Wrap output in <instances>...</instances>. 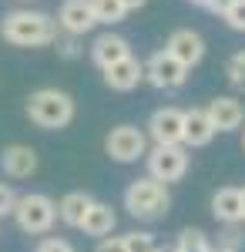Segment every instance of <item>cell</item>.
I'll return each instance as SVG.
<instances>
[{
  "label": "cell",
  "mask_w": 245,
  "mask_h": 252,
  "mask_svg": "<svg viewBox=\"0 0 245 252\" xmlns=\"http://www.w3.org/2000/svg\"><path fill=\"white\" fill-rule=\"evenodd\" d=\"M0 34L14 47H47L57 37V20L44 10H10L0 20Z\"/></svg>",
  "instance_id": "obj_1"
},
{
  "label": "cell",
  "mask_w": 245,
  "mask_h": 252,
  "mask_svg": "<svg viewBox=\"0 0 245 252\" xmlns=\"http://www.w3.org/2000/svg\"><path fill=\"white\" fill-rule=\"evenodd\" d=\"M27 118L44 131H61L74 121V97L57 88H40L27 97Z\"/></svg>",
  "instance_id": "obj_2"
},
{
  "label": "cell",
  "mask_w": 245,
  "mask_h": 252,
  "mask_svg": "<svg viewBox=\"0 0 245 252\" xmlns=\"http://www.w3.org/2000/svg\"><path fill=\"white\" fill-rule=\"evenodd\" d=\"M124 209L134 215V219H145V222H154V219H165L171 209V195L168 185L154 182V178H134L131 185L124 189Z\"/></svg>",
  "instance_id": "obj_3"
},
{
  "label": "cell",
  "mask_w": 245,
  "mask_h": 252,
  "mask_svg": "<svg viewBox=\"0 0 245 252\" xmlns=\"http://www.w3.org/2000/svg\"><path fill=\"white\" fill-rule=\"evenodd\" d=\"M14 219H17L20 232L27 235H44L54 229L57 222V202L54 198H47V195L40 192H27L17 198V205H14Z\"/></svg>",
  "instance_id": "obj_4"
},
{
  "label": "cell",
  "mask_w": 245,
  "mask_h": 252,
  "mask_svg": "<svg viewBox=\"0 0 245 252\" xmlns=\"http://www.w3.org/2000/svg\"><path fill=\"white\" fill-rule=\"evenodd\" d=\"M188 148L185 145H154L148 152V178L168 185V182H182L188 172Z\"/></svg>",
  "instance_id": "obj_5"
},
{
  "label": "cell",
  "mask_w": 245,
  "mask_h": 252,
  "mask_svg": "<svg viewBox=\"0 0 245 252\" xmlns=\"http://www.w3.org/2000/svg\"><path fill=\"white\" fill-rule=\"evenodd\" d=\"M104 152H108V158L121 161V165H131V161L148 155V138L134 125H118L104 138Z\"/></svg>",
  "instance_id": "obj_6"
},
{
  "label": "cell",
  "mask_w": 245,
  "mask_h": 252,
  "mask_svg": "<svg viewBox=\"0 0 245 252\" xmlns=\"http://www.w3.org/2000/svg\"><path fill=\"white\" fill-rule=\"evenodd\" d=\"M145 78H148L158 91H175V88H182V84L188 81V67L178 64L168 51H158V54H151L148 64H145Z\"/></svg>",
  "instance_id": "obj_7"
},
{
  "label": "cell",
  "mask_w": 245,
  "mask_h": 252,
  "mask_svg": "<svg viewBox=\"0 0 245 252\" xmlns=\"http://www.w3.org/2000/svg\"><path fill=\"white\" fill-rule=\"evenodd\" d=\"M165 51H168L178 64H185V67L191 71L198 61L205 58V40H202V34H195L191 27H178V31H171Z\"/></svg>",
  "instance_id": "obj_8"
},
{
  "label": "cell",
  "mask_w": 245,
  "mask_h": 252,
  "mask_svg": "<svg viewBox=\"0 0 245 252\" xmlns=\"http://www.w3.org/2000/svg\"><path fill=\"white\" fill-rule=\"evenodd\" d=\"M94 10H91V0H64L61 10H57V27L71 37H81L94 27Z\"/></svg>",
  "instance_id": "obj_9"
},
{
  "label": "cell",
  "mask_w": 245,
  "mask_h": 252,
  "mask_svg": "<svg viewBox=\"0 0 245 252\" xmlns=\"http://www.w3.org/2000/svg\"><path fill=\"white\" fill-rule=\"evenodd\" d=\"M182 125H185V111L158 108L148 118V135L154 138V145H182Z\"/></svg>",
  "instance_id": "obj_10"
},
{
  "label": "cell",
  "mask_w": 245,
  "mask_h": 252,
  "mask_svg": "<svg viewBox=\"0 0 245 252\" xmlns=\"http://www.w3.org/2000/svg\"><path fill=\"white\" fill-rule=\"evenodd\" d=\"M205 115L215 131H235V128H242V121H245V104L235 101V97H215L205 108Z\"/></svg>",
  "instance_id": "obj_11"
},
{
  "label": "cell",
  "mask_w": 245,
  "mask_h": 252,
  "mask_svg": "<svg viewBox=\"0 0 245 252\" xmlns=\"http://www.w3.org/2000/svg\"><path fill=\"white\" fill-rule=\"evenodd\" d=\"M0 168L10 178H31L37 172V152L31 145H7L0 152Z\"/></svg>",
  "instance_id": "obj_12"
},
{
  "label": "cell",
  "mask_w": 245,
  "mask_h": 252,
  "mask_svg": "<svg viewBox=\"0 0 245 252\" xmlns=\"http://www.w3.org/2000/svg\"><path fill=\"white\" fill-rule=\"evenodd\" d=\"M215 138V128L208 121L205 108H188L185 111V125H182V145L185 148H202Z\"/></svg>",
  "instance_id": "obj_13"
},
{
  "label": "cell",
  "mask_w": 245,
  "mask_h": 252,
  "mask_svg": "<svg viewBox=\"0 0 245 252\" xmlns=\"http://www.w3.org/2000/svg\"><path fill=\"white\" fill-rule=\"evenodd\" d=\"M141 78H145V64L134 58H124L118 64H111V67H104V84L111 91H131V88H138Z\"/></svg>",
  "instance_id": "obj_14"
},
{
  "label": "cell",
  "mask_w": 245,
  "mask_h": 252,
  "mask_svg": "<svg viewBox=\"0 0 245 252\" xmlns=\"http://www.w3.org/2000/svg\"><path fill=\"white\" fill-rule=\"evenodd\" d=\"M91 58H94V64L104 71V67H111L118 61L131 58V47H128V40L121 37V34H101V37L91 44Z\"/></svg>",
  "instance_id": "obj_15"
},
{
  "label": "cell",
  "mask_w": 245,
  "mask_h": 252,
  "mask_svg": "<svg viewBox=\"0 0 245 252\" xmlns=\"http://www.w3.org/2000/svg\"><path fill=\"white\" fill-rule=\"evenodd\" d=\"M212 215L218 222H225V225L242 222V189H232V185L218 189V192L212 195Z\"/></svg>",
  "instance_id": "obj_16"
},
{
  "label": "cell",
  "mask_w": 245,
  "mask_h": 252,
  "mask_svg": "<svg viewBox=\"0 0 245 252\" xmlns=\"http://www.w3.org/2000/svg\"><path fill=\"white\" fill-rule=\"evenodd\" d=\"M114 225H118V215L108 202H91V209L84 215V222H81V229L84 235H94V239H104V235L114 232Z\"/></svg>",
  "instance_id": "obj_17"
},
{
  "label": "cell",
  "mask_w": 245,
  "mask_h": 252,
  "mask_svg": "<svg viewBox=\"0 0 245 252\" xmlns=\"http://www.w3.org/2000/svg\"><path fill=\"white\" fill-rule=\"evenodd\" d=\"M91 195L88 192H67L61 202H57V219L64 222V225H71V229H81V222H84V215L91 209Z\"/></svg>",
  "instance_id": "obj_18"
},
{
  "label": "cell",
  "mask_w": 245,
  "mask_h": 252,
  "mask_svg": "<svg viewBox=\"0 0 245 252\" xmlns=\"http://www.w3.org/2000/svg\"><path fill=\"white\" fill-rule=\"evenodd\" d=\"M175 252H215V249L208 246V235L202 229H182Z\"/></svg>",
  "instance_id": "obj_19"
},
{
  "label": "cell",
  "mask_w": 245,
  "mask_h": 252,
  "mask_svg": "<svg viewBox=\"0 0 245 252\" xmlns=\"http://www.w3.org/2000/svg\"><path fill=\"white\" fill-rule=\"evenodd\" d=\"M91 10H94V20L97 24H118V20H124V7H121V0H91Z\"/></svg>",
  "instance_id": "obj_20"
},
{
  "label": "cell",
  "mask_w": 245,
  "mask_h": 252,
  "mask_svg": "<svg viewBox=\"0 0 245 252\" xmlns=\"http://www.w3.org/2000/svg\"><path fill=\"white\" fill-rule=\"evenodd\" d=\"M225 74H228V81H232V88L245 91V51L232 54V61H228V67H225Z\"/></svg>",
  "instance_id": "obj_21"
},
{
  "label": "cell",
  "mask_w": 245,
  "mask_h": 252,
  "mask_svg": "<svg viewBox=\"0 0 245 252\" xmlns=\"http://www.w3.org/2000/svg\"><path fill=\"white\" fill-rule=\"evenodd\" d=\"M124 246H128V252H154L158 249L151 232H128L124 235Z\"/></svg>",
  "instance_id": "obj_22"
},
{
  "label": "cell",
  "mask_w": 245,
  "mask_h": 252,
  "mask_svg": "<svg viewBox=\"0 0 245 252\" xmlns=\"http://www.w3.org/2000/svg\"><path fill=\"white\" fill-rule=\"evenodd\" d=\"M222 17H225V24L232 31H245V0H235Z\"/></svg>",
  "instance_id": "obj_23"
},
{
  "label": "cell",
  "mask_w": 245,
  "mask_h": 252,
  "mask_svg": "<svg viewBox=\"0 0 245 252\" xmlns=\"http://www.w3.org/2000/svg\"><path fill=\"white\" fill-rule=\"evenodd\" d=\"M54 44H57V54H61V58H67V61L81 58V44H77V37H71V34L54 37Z\"/></svg>",
  "instance_id": "obj_24"
},
{
  "label": "cell",
  "mask_w": 245,
  "mask_h": 252,
  "mask_svg": "<svg viewBox=\"0 0 245 252\" xmlns=\"http://www.w3.org/2000/svg\"><path fill=\"white\" fill-rule=\"evenodd\" d=\"M14 205H17V195L10 185H0V219H7V215H14Z\"/></svg>",
  "instance_id": "obj_25"
},
{
  "label": "cell",
  "mask_w": 245,
  "mask_h": 252,
  "mask_svg": "<svg viewBox=\"0 0 245 252\" xmlns=\"http://www.w3.org/2000/svg\"><path fill=\"white\" fill-rule=\"evenodd\" d=\"M94 252H128L124 235H104V239H97V249Z\"/></svg>",
  "instance_id": "obj_26"
},
{
  "label": "cell",
  "mask_w": 245,
  "mask_h": 252,
  "mask_svg": "<svg viewBox=\"0 0 245 252\" xmlns=\"http://www.w3.org/2000/svg\"><path fill=\"white\" fill-rule=\"evenodd\" d=\"M37 252H74V246L67 239H44L37 246Z\"/></svg>",
  "instance_id": "obj_27"
},
{
  "label": "cell",
  "mask_w": 245,
  "mask_h": 252,
  "mask_svg": "<svg viewBox=\"0 0 245 252\" xmlns=\"http://www.w3.org/2000/svg\"><path fill=\"white\" fill-rule=\"evenodd\" d=\"M218 246H228V249H239V246H242V232H239V222L225 225V239H222Z\"/></svg>",
  "instance_id": "obj_28"
},
{
  "label": "cell",
  "mask_w": 245,
  "mask_h": 252,
  "mask_svg": "<svg viewBox=\"0 0 245 252\" xmlns=\"http://www.w3.org/2000/svg\"><path fill=\"white\" fill-rule=\"evenodd\" d=\"M232 3H235V0H212V10H215V14H225Z\"/></svg>",
  "instance_id": "obj_29"
},
{
  "label": "cell",
  "mask_w": 245,
  "mask_h": 252,
  "mask_svg": "<svg viewBox=\"0 0 245 252\" xmlns=\"http://www.w3.org/2000/svg\"><path fill=\"white\" fill-rule=\"evenodd\" d=\"M145 3H148V0H121L124 10H138V7H145Z\"/></svg>",
  "instance_id": "obj_30"
},
{
  "label": "cell",
  "mask_w": 245,
  "mask_h": 252,
  "mask_svg": "<svg viewBox=\"0 0 245 252\" xmlns=\"http://www.w3.org/2000/svg\"><path fill=\"white\" fill-rule=\"evenodd\" d=\"M188 3H195V7H212V0H188Z\"/></svg>",
  "instance_id": "obj_31"
},
{
  "label": "cell",
  "mask_w": 245,
  "mask_h": 252,
  "mask_svg": "<svg viewBox=\"0 0 245 252\" xmlns=\"http://www.w3.org/2000/svg\"><path fill=\"white\" fill-rule=\"evenodd\" d=\"M215 252H242V249H228V246H218Z\"/></svg>",
  "instance_id": "obj_32"
},
{
  "label": "cell",
  "mask_w": 245,
  "mask_h": 252,
  "mask_svg": "<svg viewBox=\"0 0 245 252\" xmlns=\"http://www.w3.org/2000/svg\"><path fill=\"white\" fill-rule=\"evenodd\" d=\"M242 219H245V189H242Z\"/></svg>",
  "instance_id": "obj_33"
},
{
  "label": "cell",
  "mask_w": 245,
  "mask_h": 252,
  "mask_svg": "<svg viewBox=\"0 0 245 252\" xmlns=\"http://www.w3.org/2000/svg\"><path fill=\"white\" fill-rule=\"evenodd\" d=\"M242 148H245V138H242Z\"/></svg>",
  "instance_id": "obj_34"
},
{
  "label": "cell",
  "mask_w": 245,
  "mask_h": 252,
  "mask_svg": "<svg viewBox=\"0 0 245 252\" xmlns=\"http://www.w3.org/2000/svg\"><path fill=\"white\" fill-rule=\"evenodd\" d=\"M154 252H165V249H154Z\"/></svg>",
  "instance_id": "obj_35"
}]
</instances>
